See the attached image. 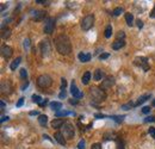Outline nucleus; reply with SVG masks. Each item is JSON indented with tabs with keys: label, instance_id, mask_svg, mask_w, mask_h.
I'll return each instance as SVG.
<instances>
[{
	"label": "nucleus",
	"instance_id": "13",
	"mask_svg": "<svg viewBox=\"0 0 155 149\" xmlns=\"http://www.w3.org/2000/svg\"><path fill=\"white\" fill-rule=\"evenodd\" d=\"M54 137H55V140L59 142L61 146H66V138H64V136H63L62 133H56Z\"/></svg>",
	"mask_w": 155,
	"mask_h": 149
},
{
	"label": "nucleus",
	"instance_id": "18",
	"mask_svg": "<svg viewBox=\"0 0 155 149\" xmlns=\"http://www.w3.org/2000/svg\"><path fill=\"white\" fill-rule=\"evenodd\" d=\"M21 61H22V57H17L16 60H13V61H12V63H11V66H10V68H11L12 71H16L17 67L19 66V63H21Z\"/></svg>",
	"mask_w": 155,
	"mask_h": 149
},
{
	"label": "nucleus",
	"instance_id": "53",
	"mask_svg": "<svg viewBox=\"0 0 155 149\" xmlns=\"http://www.w3.org/2000/svg\"><path fill=\"white\" fill-rule=\"evenodd\" d=\"M95 118H99V119H100V118H104V116H103V115H99V113H97V115H95Z\"/></svg>",
	"mask_w": 155,
	"mask_h": 149
},
{
	"label": "nucleus",
	"instance_id": "43",
	"mask_svg": "<svg viewBox=\"0 0 155 149\" xmlns=\"http://www.w3.org/2000/svg\"><path fill=\"white\" fill-rule=\"evenodd\" d=\"M91 149H102V146H100V143H94L91 147Z\"/></svg>",
	"mask_w": 155,
	"mask_h": 149
},
{
	"label": "nucleus",
	"instance_id": "37",
	"mask_svg": "<svg viewBox=\"0 0 155 149\" xmlns=\"http://www.w3.org/2000/svg\"><path fill=\"white\" fill-rule=\"evenodd\" d=\"M149 134H150V136L155 140V128H149Z\"/></svg>",
	"mask_w": 155,
	"mask_h": 149
},
{
	"label": "nucleus",
	"instance_id": "31",
	"mask_svg": "<svg viewBox=\"0 0 155 149\" xmlns=\"http://www.w3.org/2000/svg\"><path fill=\"white\" fill-rule=\"evenodd\" d=\"M132 106H135V104H132V103H129V104L122 105V108H123V110H129V108H131Z\"/></svg>",
	"mask_w": 155,
	"mask_h": 149
},
{
	"label": "nucleus",
	"instance_id": "42",
	"mask_svg": "<svg viewBox=\"0 0 155 149\" xmlns=\"http://www.w3.org/2000/svg\"><path fill=\"white\" fill-rule=\"evenodd\" d=\"M66 95H67V92L64 91V89H61V93H60V99H63V98H66Z\"/></svg>",
	"mask_w": 155,
	"mask_h": 149
},
{
	"label": "nucleus",
	"instance_id": "40",
	"mask_svg": "<svg viewBox=\"0 0 155 149\" xmlns=\"http://www.w3.org/2000/svg\"><path fill=\"white\" fill-rule=\"evenodd\" d=\"M29 47H30V39L26 38L24 39V48H29Z\"/></svg>",
	"mask_w": 155,
	"mask_h": 149
},
{
	"label": "nucleus",
	"instance_id": "2",
	"mask_svg": "<svg viewBox=\"0 0 155 149\" xmlns=\"http://www.w3.org/2000/svg\"><path fill=\"white\" fill-rule=\"evenodd\" d=\"M90 94L92 95L93 100H95V102H103L104 99L106 98L105 92L103 91V89L98 88V87H92L90 89Z\"/></svg>",
	"mask_w": 155,
	"mask_h": 149
},
{
	"label": "nucleus",
	"instance_id": "45",
	"mask_svg": "<svg viewBox=\"0 0 155 149\" xmlns=\"http://www.w3.org/2000/svg\"><path fill=\"white\" fill-rule=\"evenodd\" d=\"M136 23H137V26H139L140 29H142V27H143V22L141 21V19H139V21H137Z\"/></svg>",
	"mask_w": 155,
	"mask_h": 149
},
{
	"label": "nucleus",
	"instance_id": "16",
	"mask_svg": "<svg viewBox=\"0 0 155 149\" xmlns=\"http://www.w3.org/2000/svg\"><path fill=\"white\" fill-rule=\"evenodd\" d=\"M10 89H11V84L10 82H3L1 84V93L3 94H6V93H10Z\"/></svg>",
	"mask_w": 155,
	"mask_h": 149
},
{
	"label": "nucleus",
	"instance_id": "56",
	"mask_svg": "<svg viewBox=\"0 0 155 149\" xmlns=\"http://www.w3.org/2000/svg\"><path fill=\"white\" fill-rule=\"evenodd\" d=\"M5 7H6V5H1V12H3L4 10H5Z\"/></svg>",
	"mask_w": 155,
	"mask_h": 149
},
{
	"label": "nucleus",
	"instance_id": "8",
	"mask_svg": "<svg viewBox=\"0 0 155 149\" xmlns=\"http://www.w3.org/2000/svg\"><path fill=\"white\" fill-rule=\"evenodd\" d=\"M50 43H49V41H42V43H41V51H42V55L43 56H48L49 55V53H50Z\"/></svg>",
	"mask_w": 155,
	"mask_h": 149
},
{
	"label": "nucleus",
	"instance_id": "14",
	"mask_svg": "<svg viewBox=\"0 0 155 149\" xmlns=\"http://www.w3.org/2000/svg\"><path fill=\"white\" fill-rule=\"evenodd\" d=\"M63 125H64L63 119H54V121L51 122V128H54V129H60Z\"/></svg>",
	"mask_w": 155,
	"mask_h": 149
},
{
	"label": "nucleus",
	"instance_id": "4",
	"mask_svg": "<svg viewBox=\"0 0 155 149\" xmlns=\"http://www.w3.org/2000/svg\"><path fill=\"white\" fill-rule=\"evenodd\" d=\"M94 24V16L93 14H87L86 17H84V19L81 21V29L84 31L90 30Z\"/></svg>",
	"mask_w": 155,
	"mask_h": 149
},
{
	"label": "nucleus",
	"instance_id": "20",
	"mask_svg": "<svg viewBox=\"0 0 155 149\" xmlns=\"http://www.w3.org/2000/svg\"><path fill=\"white\" fill-rule=\"evenodd\" d=\"M90 80H91V73H90V72H86V73L82 75L81 81H82L84 85H87V84L90 82Z\"/></svg>",
	"mask_w": 155,
	"mask_h": 149
},
{
	"label": "nucleus",
	"instance_id": "50",
	"mask_svg": "<svg viewBox=\"0 0 155 149\" xmlns=\"http://www.w3.org/2000/svg\"><path fill=\"white\" fill-rule=\"evenodd\" d=\"M27 86H29V82H27V81H26V82H25V84H24V85H23V86H22V89H23V91H24V89H25V88H26V87H27Z\"/></svg>",
	"mask_w": 155,
	"mask_h": 149
},
{
	"label": "nucleus",
	"instance_id": "15",
	"mask_svg": "<svg viewBox=\"0 0 155 149\" xmlns=\"http://www.w3.org/2000/svg\"><path fill=\"white\" fill-rule=\"evenodd\" d=\"M78 57H79V60L81 62H88L91 61V54H85V53H80L79 55H78Z\"/></svg>",
	"mask_w": 155,
	"mask_h": 149
},
{
	"label": "nucleus",
	"instance_id": "52",
	"mask_svg": "<svg viewBox=\"0 0 155 149\" xmlns=\"http://www.w3.org/2000/svg\"><path fill=\"white\" fill-rule=\"evenodd\" d=\"M37 4H47V1H43V0H36Z\"/></svg>",
	"mask_w": 155,
	"mask_h": 149
},
{
	"label": "nucleus",
	"instance_id": "26",
	"mask_svg": "<svg viewBox=\"0 0 155 149\" xmlns=\"http://www.w3.org/2000/svg\"><path fill=\"white\" fill-rule=\"evenodd\" d=\"M10 36H11V30H10V29H5V30H3L1 37H3L4 39H6V38L10 37Z\"/></svg>",
	"mask_w": 155,
	"mask_h": 149
},
{
	"label": "nucleus",
	"instance_id": "41",
	"mask_svg": "<svg viewBox=\"0 0 155 149\" xmlns=\"http://www.w3.org/2000/svg\"><path fill=\"white\" fill-rule=\"evenodd\" d=\"M23 104H24V98H21V99H19V100L17 102V107H21Z\"/></svg>",
	"mask_w": 155,
	"mask_h": 149
},
{
	"label": "nucleus",
	"instance_id": "19",
	"mask_svg": "<svg viewBox=\"0 0 155 149\" xmlns=\"http://www.w3.org/2000/svg\"><path fill=\"white\" fill-rule=\"evenodd\" d=\"M50 107H51V110L57 112V111H60V108L62 107V104L59 102H53V103H50Z\"/></svg>",
	"mask_w": 155,
	"mask_h": 149
},
{
	"label": "nucleus",
	"instance_id": "11",
	"mask_svg": "<svg viewBox=\"0 0 155 149\" xmlns=\"http://www.w3.org/2000/svg\"><path fill=\"white\" fill-rule=\"evenodd\" d=\"M44 17V12L43 11H32L31 12V18L34 21H42Z\"/></svg>",
	"mask_w": 155,
	"mask_h": 149
},
{
	"label": "nucleus",
	"instance_id": "12",
	"mask_svg": "<svg viewBox=\"0 0 155 149\" xmlns=\"http://www.w3.org/2000/svg\"><path fill=\"white\" fill-rule=\"evenodd\" d=\"M124 44H125L124 39H116V41L112 43V49L113 50H118V49L124 47Z\"/></svg>",
	"mask_w": 155,
	"mask_h": 149
},
{
	"label": "nucleus",
	"instance_id": "6",
	"mask_svg": "<svg viewBox=\"0 0 155 149\" xmlns=\"http://www.w3.org/2000/svg\"><path fill=\"white\" fill-rule=\"evenodd\" d=\"M54 29H55V18L54 17H49L45 21L44 23V32L48 34V35H50L53 31H54Z\"/></svg>",
	"mask_w": 155,
	"mask_h": 149
},
{
	"label": "nucleus",
	"instance_id": "25",
	"mask_svg": "<svg viewBox=\"0 0 155 149\" xmlns=\"http://www.w3.org/2000/svg\"><path fill=\"white\" fill-rule=\"evenodd\" d=\"M111 35H112V26L111 25H108V26H106V29H105V37L106 38H110Z\"/></svg>",
	"mask_w": 155,
	"mask_h": 149
},
{
	"label": "nucleus",
	"instance_id": "17",
	"mask_svg": "<svg viewBox=\"0 0 155 149\" xmlns=\"http://www.w3.org/2000/svg\"><path fill=\"white\" fill-rule=\"evenodd\" d=\"M148 98H150V94H144V95L140 97V98H139V100H137L136 103H135V106H139V105L143 104L146 100H148Z\"/></svg>",
	"mask_w": 155,
	"mask_h": 149
},
{
	"label": "nucleus",
	"instance_id": "54",
	"mask_svg": "<svg viewBox=\"0 0 155 149\" xmlns=\"http://www.w3.org/2000/svg\"><path fill=\"white\" fill-rule=\"evenodd\" d=\"M43 137H44V138H47V140H49V141H51V140H50V138H49V136H48V135H43Z\"/></svg>",
	"mask_w": 155,
	"mask_h": 149
},
{
	"label": "nucleus",
	"instance_id": "55",
	"mask_svg": "<svg viewBox=\"0 0 155 149\" xmlns=\"http://www.w3.org/2000/svg\"><path fill=\"white\" fill-rule=\"evenodd\" d=\"M69 103H71V104H76V103H78V100H71Z\"/></svg>",
	"mask_w": 155,
	"mask_h": 149
},
{
	"label": "nucleus",
	"instance_id": "36",
	"mask_svg": "<svg viewBox=\"0 0 155 149\" xmlns=\"http://www.w3.org/2000/svg\"><path fill=\"white\" fill-rule=\"evenodd\" d=\"M149 112H150V107H149V106H144V107L142 108V113H146V115H147V113H149Z\"/></svg>",
	"mask_w": 155,
	"mask_h": 149
},
{
	"label": "nucleus",
	"instance_id": "5",
	"mask_svg": "<svg viewBox=\"0 0 155 149\" xmlns=\"http://www.w3.org/2000/svg\"><path fill=\"white\" fill-rule=\"evenodd\" d=\"M62 134H63L64 137H67V138H69V140H72V138L74 137V135H75V133H74V126H73L71 123L66 122L64 125L62 126Z\"/></svg>",
	"mask_w": 155,
	"mask_h": 149
},
{
	"label": "nucleus",
	"instance_id": "34",
	"mask_svg": "<svg viewBox=\"0 0 155 149\" xmlns=\"http://www.w3.org/2000/svg\"><path fill=\"white\" fill-rule=\"evenodd\" d=\"M117 149H124V142L118 140L117 141Z\"/></svg>",
	"mask_w": 155,
	"mask_h": 149
},
{
	"label": "nucleus",
	"instance_id": "28",
	"mask_svg": "<svg viewBox=\"0 0 155 149\" xmlns=\"http://www.w3.org/2000/svg\"><path fill=\"white\" fill-rule=\"evenodd\" d=\"M124 12V10H123V7H117V8H115L113 10V16H116V17H117V16H119L121 13H123Z\"/></svg>",
	"mask_w": 155,
	"mask_h": 149
},
{
	"label": "nucleus",
	"instance_id": "48",
	"mask_svg": "<svg viewBox=\"0 0 155 149\" xmlns=\"http://www.w3.org/2000/svg\"><path fill=\"white\" fill-rule=\"evenodd\" d=\"M47 104H48V100H47V99H44V100H43V102H42L40 105H41V106H45Z\"/></svg>",
	"mask_w": 155,
	"mask_h": 149
},
{
	"label": "nucleus",
	"instance_id": "33",
	"mask_svg": "<svg viewBox=\"0 0 155 149\" xmlns=\"http://www.w3.org/2000/svg\"><path fill=\"white\" fill-rule=\"evenodd\" d=\"M85 146H86L85 140H81V141L79 142V144H78V148H79V149H85Z\"/></svg>",
	"mask_w": 155,
	"mask_h": 149
},
{
	"label": "nucleus",
	"instance_id": "21",
	"mask_svg": "<svg viewBox=\"0 0 155 149\" xmlns=\"http://www.w3.org/2000/svg\"><path fill=\"white\" fill-rule=\"evenodd\" d=\"M113 78H111V76H109L106 80H104V84H103V87L104 88H109L110 86H112L113 85Z\"/></svg>",
	"mask_w": 155,
	"mask_h": 149
},
{
	"label": "nucleus",
	"instance_id": "51",
	"mask_svg": "<svg viewBox=\"0 0 155 149\" xmlns=\"http://www.w3.org/2000/svg\"><path fill=\"white\" fill-rule=\"evenodd\" d=\"M0 106H1V110H4V108H5V103L1 100V102H0Z\"/></svg>",
	"mask_w": 155,
	"mask_h": 149
},
{
	"label": "nucleus",
	"instance_id": "3",
	"mask_svg": "<svg viewBox=\"0 0 155 149\" xmlns=\"http://www.w3.org/2000/svg\"><path fill=\"white\" fill-rule=\"evenodd\" d=\"M51 84H53L51 78L49 75H47V74H43L41 76H38V79H37V85L40 86L41 88H48Z\"/></svg>",
	"mask_w": 155,
	"mask_h": 149
},
{
	"label": "nucleus",
	"instance_id": "7",
	"mask_svg": "<svg viewBox=\"0 0 155 149\" xmlns=\"http://www.w3.org/2000/svg\"><path fill=\"white\" fill-rule=\"evenodd\" d=\"M135 65H137L139 67L143 68L144 72L149 71V65H148V58L147 57H136L135 58Z\"/></svg>",
	"mask_w": 155,
	"mask_h": 149
},
{
	"label": "nucleus",
	"instance_id": "32",
	"mask_svg": "<svg viewBox=\"0 0 155 149\" xmlns=\"http://www.w3.org/2000/svg\"><path fill=\"white\" fill-rule=\"evenodd\" d=\"M19 73H21V78H22V79H26L27 74H26V71H25L24 68H22L21 71H19Z\"/></svg>",
	"mask_w": 155,
	"mask_h": 149
},
{
	"label": "nucleus",
	"instance_id": "9",
	"mask_svg": "<svg viewBox=\"0 0 155 149\" xmlns=\"http://www.w3.org/2000/svg\"><path fill=\"white\" fill-rule=\"evenodd\" d=\"M71 93L73 94V97L74 98H81L82 97V93L79 91V88L76 87V85H75V82H74V80L72 81V84H71Z\"/></svg>",
	"mask_w": 155,
	"mask_h": 149
},
{
	"label": "nucleus",
	"instance_id": "39",
	"mask_svg": "<svg viewBox=\"0 0 155 149\" xmlns=\"http://www.w3.org/2000/svg\"><path fill=\"white\" fill-rule=\"evenodd\" d=\"M110 55L108 54V53H104V54H102V55H99V60H105V58H108Z\"/></svg>",
	"mask_w": 155,
	"mask_h": 149
},
{
	"label": "nucleus",
	"instance_id": "24",
	"mask_svg": "<svg viewBox=\"0 0 155 149\" xmlns=\"http://www.w3.org/2000/svg\"><path fill=\"white\" fill-rule=\"evenodd\" d=\"M103 79V72L100 71V69H97V71L94 72V80L97 81H99Z\"/></svg>",
	"mask_w": 155,
	"mask_h": 149
},
{
	"label": "nucleus",
	"instance_id": "49",
	"mask_svg": "<svg viewBox=\"0 0 155 149\" xmlns=\"http://www.w3.org/2000/svg\"><path fill=\"white\" fill-rule=\"evenodd\" d=\"M7 119H8L7 116H3V117H1V123H4L5 121H7Z\"/></svg>",
	"mask_w": 155,
	"mask_h": 149
},
{
	"label": "nucleus",
	"instance_id": "23",
	"mask_svg": "<svg viewBox=\"0 0 155 149\" xmlns=\"http://www.w3.org/2000/svg\"><path fill=\"white\" fill-rule=\"evenodd\" d=\"M47 122H48V117L45 115H41L40 117H38V123H40L42 126H45Z\"/></svg>",
	"mask_w": 155,
	"mask_h": 149
},
{
	"label": "nucleus",
	"instance_id": "22",
	"mask_svg": "<svg viewBox=\"0 0 155 149\" xmlns=\"http://www.w3.org/2000/svg\"><path fill=\"white\" fill-rule=\"evenodd\" d=\"M125 21H127V24L129 26H132L134 24V17L131 13H125Z\"/></svg>",
	"mask_w": 155,
	"mask_h": 149
},
{
	"label": "nucleus",
	"instance_id": "44",
	"mask_svg": "<svg viewBox=\"0 0 155 149\" xmlns=\"http://www.w3.org/2000/svg\"><path fill=\"white\" fill-rule=\"evenodd\" d=\"M144 122H155V117H153V116L147 117L146 119H144Z\"/></svg>",
	"mask_w": 155,
	"mask_h": 149
},
{
	"label": "nucleus",
	"instance_id": "10",
	"mask_svg": "<svg viewBox=\"0 0 155 149\" xmlns=\"http://www.w3.org/2000/svg\"><path fill=\"white\" fill-rule=\"evenodd\" d=\"M12 48L11 47H8V45H3V48H1V54H3V56L5 57V58H10L12 56Z\"/></svg>",
	"mask_w": 155,
	"mask_h": 149
},
{
	"label": "nucleus",
	"instance_id": "27",
	"mask_svg": "<svg viewBox=\"0 0 155 149\" xmlns=\"http://www.w3.org/2000/svg\"><path fill=\"white\" fill-rule=\"evenodd\" d=\"M68 115H74V113H72V112H68V111H57L56 112V117H64V116H68Z\"/></svg>",
	"mask_w": 155,
	"mask_h": 149
},
{
	"label": "nucleus",
	"instance_id": "35",
	"mask_svg": "<svg viewBox=\"0 0 155 149\" xmlns=\"http://www.w3.org/2000/svg\"><path fill=\"white\" fill-rule=\"evenodd\" d=\"M66 86H67V81H66L64 78H62V79H61V89H64Z\"/></svg>",
	"mask_w": 155,
	"mask_h": 149
},
{
	"label": "nucleus",
	"instance_id": "47",
	"mask_svg": "<svg viewBox=\"0 0 155 149\" xmlns=\"http://www.w3.org/2000/svg\"><path fill=\"white\" fill-rule=\"evenodd\" d=\"M150 17H152V18H155V6H154V8H153V11L150 12Z\"/></svg>",
	"mask_w": 155,
	"mask_h": 149
},
{
	"label": "nucleus",
	"instance_id": "57",
	"mask_svg": "<svg viewBox=\"0 0 155 149\" xmlns=\"http://www.w3.org/2000/svg\"><path fill=\"white\" fill-rule=\"evenodd\" d=\"M153 105L155 106V99H154V100H153Z\"/></svg>",
	"mask_w": 155,
	"mask_h": 149
},
{
	"label": "nucleus",
	"instance_id": "38",
	"mask_svg": "<svg viewBox=\"0 0 155 149\" xmlns=\"http://www.w3.org/2000/svg\"><path fill=\"white\" fill-rule=\"evenodd\" d=\"M124 37H125V34L123 32V31H119L118 34H117V39H124Z\"/></svg>",
	"mask_w": 155,
	"mask_h": 149
},
{
	"label": "nucleus",
	"instance_id": "30",
	"mask_svg": "<svg viewBox=\"0 0 155 149\" xmlns=\"http://www.w3.org/2000/svg\"><path fill=\"white\" fill-rule=\"evenodd\" d=\"M111 118L113 119V121L117 122V123H122L123 119H124V116H112Z\"/></svg>",
	"mask_w": 155,
	"mask_h": 149
},
{
	"label": "nucleus",
	"instance_id": "46",
	"mask_svg": "<svg viewBox=\"0 0 155 149\" xmlns=\"http://www.w3.org/2000/svg\"><path fill=\"white\" fill-rule=\"evenodd\" d=\"M30 116H41L38 111H30Z\"/></svg>",
	"mask_w": 155,
	"mask_h": 149
},
{
	"label": "nucleus",
	"instance_id": "1",
	"mask_svg": "<svg viewBox=\"0 0 155 149\" xmlns=\"http://www.w3.org/2000/svg\"><path fill=\"white\" fill-rule=\"evenodd\" d=\"M55 47L57 51L62 55H69L72 51V44L68 36L66 35H60L55 38Z\"/></svg>",
	"mask_w": 155,
	"mask_h": 149
},
{
	"label": "nucleus",
	"instance_id": "29",
	"mask_svg": "<svg viewBox=\"0 0 155 149\" xmlns=\"http://www.w3.org/2000/svg\"><path fill=\"white\" fill-rule=\"evenodd\" d=\"M32 100H34V103L41 104V103H42V98H41L40 95H37V94H34V95H32Z\"/></svg>",
	"mask_w": 155,
	"mask_h": 149
}]
</instances>
